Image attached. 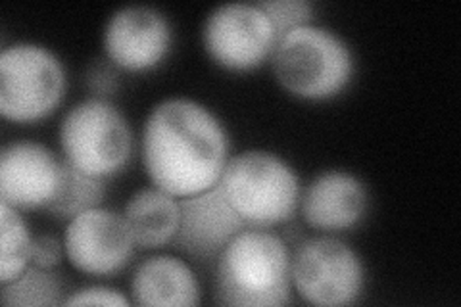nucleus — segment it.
Listing matches in <instances>:
<instances>
[{
    "label": "nucleus",
    "mask_w": 461,
    "mask_h": 307,
    "mask_svg": "<svg viewBox=\"0 0 461 307\" xmlns=\"http://www.w3.org/2000/svg\"><path fill=\"white\" fill-rule=\"evenodd\" d=\"M229 159V131L204 102L189 96L164 98L142 123V169L150 185L176 198L218 185Z\"/></svg>",
    "instance_id": "obj_1"
},
{
    "label": "nucleus",
    "mask_w": 461,
    "mask_h": 307,
    "mask_svg": "<svg viewBox=\"0 0 461 307\" xmlns=\"http://www.w3.org/2000/svg\"><path fill=\"white\" fill-rule=\"evenodd\" d=\"M291 244L277 232L247 227L215 259L213 298L235 307L291 303Z\"/></svg>",
    "instance_id": "obj_2"
},
{
    "label": "nucleus",
    "mask_w": 461,
    "mask_h": 307,
    "mask_svg": "<svg viewBox=\"0 0 461 307\" xmlns=\"http://www.w3.org/2000/svg\"><path fill=\"white\" fill-rule=\"evenodd\" d=\"M271 68L281 89L302 102L339 98L356 76V54L335 29L308 23L277 41Z\"/></svg>",
    "instance_id": "obj_3"
},
{
    "label": "nucleus",
    "mask_w": 461,
    "mask_h": 307,
    "mask_svg": "<svg viewBox=\"0 0 461 307\" xmlns=\"http://www.w3.org/2000/svg\"><path fill=\"white\" fill-rule=\"evenodd\" d=\"M220 186L242 221L256 229H273L294 219L304 188L291 162L262 149L230 156Z\"/></svg>",
    "instance_id": "obj_4"
},
{
    "label": "nucleus",
    "mask_w": 461,
    "mask_h": 307,
    "mask_svg": "<svg viewBox=\"0 0 461 307\" xmlns=\"http://www.w3.org/2000/svg\"><path fill=\"white\" fill-rule=\"evenodd\" d=\"M58 144L66 164L89 177L110 181L131 164L135 135L112 100L86 96L66 112L58 127Z\"/></svg>",
    "instance_id": "obj_5"
},
{
    "label": "nucleus",
    "mask_w": 461,
    "mask_h": 307,
    "mask_svg": "<svg viewBox=\"0 0 461 307\" xmlns=\"http://www.w3.org/2000/svg\"><path fill=\"white\" fill-rule=\"evenodd\" d=\"M68 91V71L52 49L18 41L0 52V115L33 125L58 112Z\"/></svg>",
    "instance_id": "obj_6"
},
{
    "label": "nucleus",
    "mask_w": 461,
    "mask_h": 307,
    "mask_svg": "<svg viewBox=\"0 0 461 307\" xmlns=\"http://www.w3.org/2000/svg\"><path fill=\"white\" fill-rule=\"evenodd\" d=\"M291 281L302 302L342 307L362 298L367 269L362 256L348 242L335 235H320L294 246Z\"/></svg>",
    "instance_id": "obj_7"
},
{
    "label": "nucleus",
    "mask_w": 461,
    "mask_h": 307,
    "mask_svg": "<svg viewBox=\"0 0 461 307\" xmlns=\"http://www.w3.org/2000/svg\"><path fill=\"white\" fill-rule=\"evenodd\" d=\"M210 62L229 73H252L271 60L277 33L258 3H225L208 12L200 29Z\"/></svg>",
    "instance_id": "obj_8"
},
{
    "label": "nucleus",
    "mask_w": 461,
    "mask_h": 307,
    "mask_svg": "<svg viewBox=\"0 0 461 307\" xmlns=\"http://www.w3.org/2000/svg\"><path fill=\"white\" fill-rule=\"evenodd\" d=\"M103 56L122 73H150L160 68L173 49V25L166 14L149 5L113 10L103 27Z\"/></svg>",
    "instance_id": "obj_9"
},
{
    "label": "nucleus",
    "mask_w": 461,
    "mask_h": 307,
    "mask_svg": "<svg viewBox=\"0 0 461 307\" xmlns=\"http://www.w3.org/2000/svg\"><path fill=\"white\" fill-rule=\"evenodd\" d=\"M62 240L69 266L98 279L122 273L137 250L123 213L103 206L68 221Z\"/></svg>",
    "instance_id": "obj_10"
},
{
    "label": "nucleus",
    "mask_w": 461,
    "mask_h": 307,
    "mask_svg": "<svg viewBox=\"0 0 461 307\" xmlns=\"http://www.w3.org/2000/svg\"><path fill=\"white\" fill-rule=\"evenodd\" d=\"M64 175V159L37 140H12L0 152V200L20 212L47 210Z\"/></svg>",
    "instance_id": "obj_11"
},
{
    "label": "nucleus",
    "mask_w": 461,
    "mask_h": 307,
    "mask_svg": "<svg viewBox=\"0 0 461 307\" xmlns=\"http://www.w3.org/2000/svg\"><path fill=\"white\" fill-rule=\"evenodd\" d=\"M369 203L371 194L364 179L346 169H327L302 188L298 212L310 229L337 235L362 223Z\"/></svg>",
    "instance_id": "obj_12"
},
{
    "label": "nucleus",
    "mask_w": 461,
    "mask_h": 307,
    "mask_svg": "<svg viewBox=\"0 0 461 307\" xmlns=\"http://www.w3.org/2000/svg\"><path fill=\"white\" fill-rule=\"evenodd\" d=\"M179 202L181 221L173 246L186 259L215 261L225 246L249 227L229 203L220 183Z\"/></svg>",
    "instance_id": "obj_13"
},
{
    "label": "nucleus",
    "mask_w": 461,
    "mask_h": 307,
    "mask_svg": "<svg viewBox=\"0 0 461 307\" xmlns=\"http://www.w3.org/2000/svg\"><path fill=\"white\" fill-rule=\"evenodd\" d=\"M133 305L193 307L202 300L198 276L191 263L171 254H154L135 267L129 283Z\"/></svg>",
    "instance_id": "obj_14"
},
{
    "label": "nucleus",
    "mask_w": 461,
    "mask_h": 307,
    "mask_svg": "<svg viewBox=\"0 0 461 307\" xmlns=\"http://www.w3.org/2000/svg\"><path fill=\"white\" fill-rule=\"evenodd\" d=\"M123 217L140 250H160L173 244L181 221V202L154 185L129 196Z\"/></svg>",
    "instance_id": "obj_15"
},
{
    "label": "nucleus",
    "mask_w": 461,
    "mask_h": 307,
    "mask_svg": "<svg viewBox=\"0 0 461 307\" xmlns=\"http://www.w3.org/2000/svg\"><path fill=\"white\" fill-rule=\"evenodd\" d=\"M23 212L8 206L3 202L0 208V284H6L32 266V244L33 232L29 230V225Z\"/></svg>",
    "instance_id": "obj_16"
},
{
    "label": "nucleus",
    "mask_w": 461,
    "mask_h": 307,
    "mask_svg": "<svg viewBox=\"0 0 461 307\" xmlns=\"http://www.w3.org/2000/svg\"><path fill=\"white\" fill-rule=\"evenodd\" d=\"M106 198V181L95 179L71 167L64 162V175L58 193L47 212L60 221H71V219L89 212L93 208L103 206Z\"/></svg>",
    "instance_id": "obj_17"
},
{
    "label": "nucleus",
    "mask_w": 461,
    "mask_h": 307,
    "mask_svg": "<svg viewBox=\"0 0 461 307\" xmlns=\"http://www.w3.org/2000/svg\"><path fill=\"white\" fill-rule=\"evenodd\" d=\"M6 307H52L64 303V284L52 269L29 266L18 279L0 284Z\"/></svg>",
    "instance_id": "obj_18"
},
{
    "label": "nucleus",
    "mask_w": 461,
    "mask_h": 307,
    "mask_svg": "<svg viewBox=\"0 0 461 307\" xmlns=\"http://www.w3.org/2000/svg\"><path fill=\"white\" fill-rule=\"evenodd\" d=\"M258 5L267 14L277 39L296 27L313 23L315 6L310 0H259Z\"/></svg>",
    "instance_id": "obj_19"
},
{
    "label": "nucleus",
    "mask_w": 461,
    "mask_h": 307,
    "mask_svg": "<svg viewBox=\"0 0 461 307\" xmlns=\"http://www.w3.org/2000/svg\"><path fill=\"white\" fill-rule=\"evenodd\" d=\"M83 85L91 96L112 100L122 86V71L106 56L95 58L83 71Z\"/></svg>",
    "instance_id": "obj_20"
},
{
    "label": "nucleus",
    "mask_w": 461,
    "mask_h": 307,
    "mask_svg": "<svg viewBox=\"0 0 461 307\" xmlns=\"http://www.w3.org/2000/svg\"><path fill=\"white\" fill-rule=\"evenodd\" d=\"M64 305H113V307H127L133 305L122 290L106 286V284H86L69 292L64 300Z\"/></svg>",
    "instance_id": "obj_21"
},
{
    "label": "nucleus",
    "mask_w": 461,
    "mask_h": 307,
    "mask_svg": "<svg viewBox=\"0 0 461 307\" xmlns=\"http://www.w3.org/2000/svg\"><path fill=\"white\" fill-rule=\"evenodd\" d=\"M66 259L64 240L54 235H35L32 244V266L41 269H56Z\"/></svg>",
    "instance_id": "obj_22"
}]
</instances>
